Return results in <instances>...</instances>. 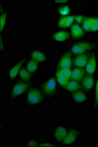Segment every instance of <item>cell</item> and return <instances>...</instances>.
<instances>
[{"label": "cell", "mask_w": 98, "mask_h": 147, "mask_svg": "<svg viewBox=\"0 0 98 147\" xmlns=\"http://www.w3.org/2000/svg\"><path fill=\"white\" fill-rule=\"evenodd\" d=\"M28 103L30 105L39 104L44 100V96L41 91L37 88L31 89L27 96Z\"/></svg>", "instance_id": "1"}, {"label": "cell", "mask_w": 98, "mask_h": 147, "mask_svg": "<svg viewBox=\"0 0 98 147\" xmlns=\"http://www.w3.org/2000/svg\"><path fill=\"white\" fill-rule=\"evenodd\" d=\"M30 84L25 82H18L15 84L11 92V97L14 98L18 97L27 90Z\"/></svg>", "instance_id": "2"}, {"label": "cell", "mask_w": 98, "mask_h": 147, "mask_svg": "<svg viewBox=\"0 0 98 147\" xmlns=\"http://www.w3.org/2000/svg\"><path fill=\"white\" fill-rule=\"evenodd\" d=\"M93 44L89 42H80L74 44L71 48L73 53L76 54H83L85 52L89 51L92 49Z\"/></svg>", "instance_id": "3"}, {"label": "cell", "mask_w": 98, "mask_h": 147, "mask_svg": "<svg viewBox=\"0 0 98 147\" xmlns=\"http://www.w3.org/2000/svg\"><path fill=\"white\" fill-rule=\"evenodd\" d=\"M42 89L46 95L48 97L52 96L56 91V80L54 78L49 79L42 85Z\"/></svg>", "instance_id": "4"}, {"label": "cell", "mask_w": 98, "mask_h": 147, "mask_svg": "<svg viewBox=\"0 0 98 147\" xmlns=\"http://www.w3.org/2000/svg\"><path fill=\"white\" fill-rule=\"evenodd\" d=\"M71 52H67L62 57L60 61L59 67L62 69L69 68L71 65Z\"/></svg>", "instance_id": "5"}, {"label": "cell", "mask_w": 98, "mask_h": 147, "mask_svg": "<svg viewBox=\"0 0 98 147\" xmlns=\"http://www.w3.org/2000/svg\"><path fill=\"white\" fill-rule=\"evenodd\" d=\"M79 134V131L76 129H72L70 130L63 141V144L68 145L72 144L76 140Z\"/></svg>", "instance_id": "6"}, {"label": "cell", "mask_w": 98, "mask_h": 147, "mask_svg": "<svg viewBox=\"0 0 98 147\" xmlns=\"http://www.w3.org/2000/svg\"><path fill=\"white\" fill-rule=\"evenodd\" d=\"M68 134L66 127L59 126L56 128L54 133L55 139L58 142H62Z\"/></svg>", "instance_id": "7"}, {"label": "cell", "mask_w": 98, "mask_h": 147, "mask_svg": "<svg viewBox=\"0 0 98 147\" xmlns=\"http://www.w3.org/2000/svg\"><path fill=\"white\" fill-rule=\"evenodd\" d=\"M74 62L78 67H84L88 62V56L86 55H80L74 58Z\"/></svg>", "instance_id": "8"}, {"label": "cell", "mask_w": 98, "mask_h": 147, "mask_svg": "<svg viewBox=\"0 0 98 147\" xmlns=\"http://www.w3.org/2000/svg\"><path fill=\"white\" fill-rule=\"evenodd\" d=\"M71 35L73 38L77 39L83 36L84 32L80 26L74 24L71 27Z\"/></svg>", "instance_id": "9"}, {"label": "cell", "mask_w": 98, "mask_h": 147, "mask_svg": "<svg viewBox=\"0 0 98 147\" xmlns=\"http://www.w3.org/2000/svg\"><path fill=\"white\" fill-rule=\"evenodd\" d=\"M96 68V61L95 59V55H93L91 57L89 60L87 67H86V71L87 73L90 75H92L94 73Z\"/></svg>", "instance_id": "10"}, {"label": "cell", "mask_w": 98, "mask_h": 147, "mask_svg": "<svg viewBox=\"0 0 98 147\" xmlns=\"http://www.w3.org/2000/svg\"><path fill=\"white\" fill-rule=\"evenodd\" d=\"M84 73V70L83 69H75L71 73V79L74 81H76V82L80 81L81 79H82Z\"/></svg>", "instance_id": "11"}, {"label": "cell", "mask_w": 98, "mask_h": 147, "mask_svg": "<svg viewBox=\"0 0 98 147\" xmlns=\"http://www.w3.org/2000/svg\"><path fill=\"white\" fill-rule=\"evenodd\" d=\"M94 78L92 76L87 75L84 78L82 84L83 87L86 90H89L93 87Z\"/></svg>", "instance_id": "12"}, {"label": "cell", "mask_w": 98, "mask_h": 147, "mask_svg": "<svg viewBox=\"0 0 98 147\" xmlns=\"http://www.w3.org/2000/svg\"><path fill=\"white\" fill-rule=\"evenodd\" d=\"M25 59H25L21 60L20 62L18 63L16 65L14 66L11 69V70L10 71V73H9V77H10V80H13V79L15 78V77H16V76L18 73L20 69L21 66H22L23 63H24V61H25Z\"/></svg>", "instance_id": "13"}, {"label": "cell", "mask_w": 98, "mask_h": 147, "mask_svg": "<svg viewBox=\"0 0 98 147\" xmlns=\"http://www.w3.org/2000/svg\"><path fill=\"white\" fill-rule=\"evenodd\" d=\"M69 36V34L66 31L57 32L53 35V38L58 41H64L67 40Z\"/></svg>", "instance_id": "14"}, {"label": "cell", "mask_w": 98, "mask_h": 147, "mask_svg": "<svg viewBox=\"0 0 98 147\" xmlns=\"http://www.w3.org/2000/svg\"><path fill=\"white\" fill-rule=\"evenodd\" d=\"M31 55L33 59L37 62H44L47 59L45 55L39 51H34L31 53Z\"/></svg>", "instance_id": "15"}, {"label": "cell", "mask_w": 98, "mask_h": 147, "mask_svg": "<svg viewBox=\"0 0 98 147\" xmlns=\"http://www.w3.org/2000/svg\"><path fill=\"white\" fill-rule=\"evenodd\" d=\"M72 97L75 101L78 102H82L87 100L86 95L81 91H78L73 94Z\"/></svg>", "instance_id": "16"}, {"label": "cell", "mask_w": 98, "mask_h": 147, "mask_svg": "<svg viewBox=\"0 0 98 147\" xmlns=\"http://www.w3.org/2000/svg\"><path fill=\"white\" fill-rule=\"evenodd\" d=\"M96 18H85L84 20H83L82 23V27L86 31H90L93 23L95 22Z\"/></svg>", "instance_id": "17"}, {"label": "cell", "mask_w": 98, "mask_h": 147, "mask_svg": "<svg viewBox=\"0 0 98 147\" xmlns=\"http://www.w3.org/2000/svg\"><path fill=\"white\" fill-rule=\"evenodd\" d=\"M66 89L71 92H74L78 90L81 88L80 85L76 81H71L68 83L66 86Z\"/></svg>", "instance_id": "18"}, {"label": "cell", "mask_w": 98, "mask_h": 147, "mask_svg": "<svg viewBox=\"0 0 98 147\" xmlns=\"http://www.w3.org/2000/svg\"><path fill=\"white\" fill-rule=\"evenodd\" d=\"M38 68V63L37 61L34 59L30 60L27 65V70L29 72L33 73L37 71Z\"/></svg>", "instance_id": "19"}, {"label": "cell", "mask_w": 98, "mask_h": 147, "mask_svg": "<svg viewBox=\"0 0 98 147\" xmlns=\"http://www.w3.org/2000/svg\"><path fill=\"white\" fill-rule=\"evenodd\" d=\"M19 76L20 77L21 79L25 82L29 81L32 77L29 71L26 70L25 69H22V70L20 71Z\"/></svg>", "instance_id": "20"}, {"label": "cell", "mask_w": 98, "mask_h": 147, "mask_svg": "<svg viewBox=\"0 0 98 147\" xmlns=\"http://www.w3.org/2000/svg\"><path fill=\"white\" fill-rule=\"evenodd\" d=\"M7 13L5 12L3 13L1 16V19H0V23H1V32H3V28L5 25V21H6V19H7Z\"/></svg>", "instance_id": "21"}, {"label": "cell", "mask_w": 98, "mask_h": 147, "mask_svg": "<svg viewBox=\"0 0 98 147\" xmlns=\"http://www.w3.org/2000/svg\"><path fill=\"white\" fill-rule=\"evenodd\" d=\"M59 12L60 14L62 15H67L69 13V7L68 5L61 6L59 9Z\"/></svg>", "instance_id": "22"}, {"label": "cell", "mask_w": 98, "mask_h": 147, "mask_svg": "<svg viewBox=\"0 0 98 147\" xmlns=\"http://www.w3.org/2000/svg\"><path fill=\"white\" fill-rule=\"evenodd\" d=\"M56 76H57V78L63 79V80H69V78L66 76V74L63 71L62 69L57 71V73H56Z\"/></svg>", "instance_id": "23"}, {"label": "cell", "mask_w": 98, "mask_h": 147, "mask_svg": "<svg viewBox=\"0 0 98 147\" xmlns=\"http://www.w3.org/2000/svg\"><path fill=\"white\" fill-rule=\"evenodd\" d=\"M75 19V16L72 15L66 17V24L65 28H68L71 25Z\"/></svg>", "instance_id": "24"}, {"label": "cell", "mask_w": 98, "mask_h": 147, "mask_svg": "<svg viewBox=\"0 0 98 147\" xmlns=\"http://www.w3.org/2000/svg\"><path fill=\"white\" fill-rule=\"evenodd\" d=\"M66 24V17H63L60 19L58 23V26L60 28H65Z\"/></svg>", "instance_id": "25"}, {"label": "cell", "mask_w": 98, "mask_h": 147, "mask_svg": "<svg viewBox=\"0 0 98 147\" xmlns=\"http://www.w3.org/2000/svg\"><path fill=\"white\" fill-rule=\"evenodd\" d=\"M97 30H98V19L96 18L95 22L93 23L90 31L94 32V31H96Z\"/></svg>", "instance_id": "26"}, {"label": "cell", "mask_w": 98, "mask_h": 147, "mask_svg": "<svg viewBox=\"0 0 98 147\" xmlns=\"http://www.w3.org/2000/svg\"><path fill=\"white\" fill-rule=\"evenodd\" d=\"M98 105V80L97 82L96 87V94H95V108H96Z\"/></svg>", "instance_id": "27"}, {"label": "cell", "mask_w": 98, "mask_h": 147, "mask_svg": "<svg viewBox=\"0 0 98 147\" xmlns=\"http://www.w3.org/2000/svg\"><path fill=\"white\" fill-rule=\"evenodd\" d=\"M84 17L82 15H76L75 16L74 20L78 23L81 24L82 22L83 23V20H84Z\"/></svg>", "instance_id": "28"}, {"label": "cell", "mask_w": 98, "mask_h": 147, "mask_svg": "<svg viewBox=\"0 0 98 147\" xmlns=\"http://www.w3.org/2000/svg\"><path fill=\"white\" fill-rule=\"evenodd\" d=\"M57 79L58 82L61 85H63V86H66L69 83V80H63V79H59L57 78Z\"/></svg>", "instance_id": "29"}, {"label": "cell", "mask_w": 98, "mask_h": 147, "mask_svg": "<svg viewBox=\"0 0 98 147\" xmlns=\"http://www.w3.org/2000/svg\"><path fill=\"white\" fill-rule=\"evenodd\" d=\"M37 143L36 140H32L29 141L28 144H27V146L28 147H37Z\"/></svg>", "instance_id": "30"}, {"label": "cell", "mask_w": 98, "mask_h": 147, "mask_svg": "<svg viewBox=\"0 0 98 147\" xmlns=\"http://www.w3.org/2000/svg\"><path fill=\"white\" fill-rule=\"evenodd\" d=\"M62 69L63 71L65 73L66 76H67L69 78L71 76V73H72L71 70L69 69V68Z\"/></svg>", "instance_id": "31"}, {"label": "cell", "mask_w": 98, "mask_h": 147, "mask_svg": "<svg viewBox=\"0 0 98 147\" xmlns=\"http://www.w3.org/2000/svg\"><path fill=\"white\" fill-rule=\"evenodd\" d=\"M39 146L40 147H56V145H54L53 144L49 143H43L40 144Z\"/></svg>", "instance_id": "32"}, {"label": "cell", "mask_w": 98, "mask_h": 147, "mask_svg": "<svg viewBox=\"0 0 98 147\" xmlns=\"http://www.w3.org/2000/svg\"><path fill=\"white\" fill-rule=\"evenodd\" d=\"M55 2H58V3H66L68 2V1H55Z\"/></svg>", "instance_id": "33"}]
</instances>
